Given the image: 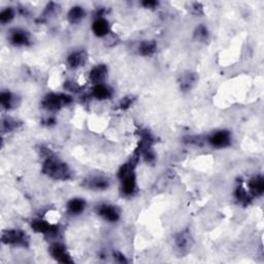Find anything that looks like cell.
I'll use <instances>...</instances> for the list:
<instances>
[{
  "label": "cell",
  "instance_id": "6da1fadb",
  "mask_svg": "<svg viewBox=\"0 0 264 264\" xmlns=\"http://www.w3.org/2000/svg\"><path fill=\"white\" fill-rule=\"evenodd\" d=\"M40 152L44 158L43 165H41L43 174L54 181H69L72 177V172L69 165L44 147H40Z\"/></svg>",
  "mask_w": 264,
  "mask_h": 264
},
{
  "label": "cell",
  "instance_id": "7a4b0ae2",
  "mask_svg": "<svg viewBox=\"0 0 264 264\" xmlns=\"http://www.w3.org/2000/svg\"><path fill=\"white\" fill-rule=\"evenodd\" d=\"M139 158L133 157L124 163L118 172V177L120 179V191L125 197H133L137 192V182L135 175V166L139 162Z\"/></svg>",
  "mask_w": 264,
  "mask_h": 264
},
{
  "label": "cell",
  "instance_id": "3957f363",
  "mask_svg": "<svg viewBox=\"0 0 264 264\" xmlns=\"http://www.w3.org/2000/svg\"><path fill=\"white\" fill-rule=\"evenodd\" d=\"M72 102L71 96L65 93H49L41 101V107L48 112H57Z\"/></svg>",
  "mask_w": 264,
  "mask_h": 264
},
{
  "label": "cell",
  "instance_id": "277c9868",
  "mask_svg": "<svg viewBox=\"0 0 264 264\" xmlns=\"http://www.w3.org/2000/svg\"><path fill=\"white\" fill-rule=\"evenodd\" d=\"M1 241L4 245L26 248L29 246V236L21 229H7L2 232Z\"/></svg>",
  "mask_w": 264,
  "mask_h": 264
},
{
  "label": "cell",
  "instance_id": "5b68a950",
  "mask_svg": "<svg viewBox=\"0 0 264 264\" xmlns=\"http://www.w3.org/2000/svg\"><path fill=\"white\" fill-rule=\"evenodd\" d=\"M30 227L36 234L44 235L47 236H56L58 235L60 228L58 225L52 224L49 221L45 220L44 218H35L30 223Z\"/></svg>",
  "mask_w": 264,
  "mask_h": 264
},
{
  "label": "cell",
  "instance_id": "8992f818",
  "mask_svg": "<svg viewBox=\"0 0 264 264\" xmlns=\"http://www.w3.org/2000/svg\"><path fill=\"white\" fill-rule=\"evenodd\" d=\"M95 213L103 220L110 222V223H116V222L120 220L121 217L120 209L116 205L110 204L98 205L96 208H95Z\"/></svg>",
  "mask_w": 264,
  "mask_h": 264
},
{
  "label": "cell",
  "instance_id": "52a82bcc",
  "mask_svg": "<svg viewBox=\"0 0 264 264\" xmlns=\"http://www.w3.org/2000/svg\"><path fill=\"white\" fill-rule=\"evenodd\" d=\"M82 186L92 191H105L111 187V181L107 176H92L84 179Z\"/></svg>",
  "mask_w": 264,
  "mask_h": 264
},
{
  "label": "cell",
  "instance_id": "ba28073f",
  "mask_svg": "<svg viewBox=\"0 0 264 264\" xmlns=\"http://www.w3.org/2000/svg\"><path fill=\"white\" fill-rule=\"evenodd\" d=\"M49 253H50L51 257L54 260H56L57 262L64 263V264L73 263V259L71 258L66 247L59 241L53 242V244L49 248Z\"/></svg>",
  "mask_w": 264,
  "mask_h": 264
},
{
  "label": "cell",
  "instance_id": "9c48e42d",
  "mask_svg": "<svg viewBox=\"0 0 264 264\" xmlns=\"http://www.w3.org/2000/svg\"><path fill=\"white\" fill-rule=\"evenodd\" d=\"M231 133L227 130H218L207 137V143L216 149H224L231 145Z\"/></svg>",
  "mask_w": 264,
  "mask_h": 264
},
{
  "label": "cell",
  "instance_id": "30bf717a",
  "mask_svg": "<svg viewBox=\"0 0 264 264\" xmlns=\"http://www.w3.org/2000/svg\"><path fill=\"white\" fill-rule=\"evenodd\" d=\"M8 40L15 47H28L31 45V35L24 29L14 28L9 31Z\"/></svg>",
  "mask_w": 264,
  "mask_h": 264
},
{
  "label": "cell",
  "instance_id": "8fae6325",
  "mask_svg": "<svg viewBox=\"0 0 264 264\" xmlns=\"http://www.w3.org/2000/svg\"><path fill=\"white\" fill-rule=\"evenodd\" d=\"M192 246H193V237L188 230L178 232V234L175 236V247L181 254L188 253L190 249L192 248Z\"/></svg>",
  "mask_w": 264,
  "mask_h": 264
},
{
  "label": "cell",
  "instance_id": "7c38bea8",
  "mask_svg": "<svg viewBox=\"0 0 264 264\" xmlns=\"http://www.w3.org/2000/svg\"><path fill=\"white\" fill-rule=\"evenodd\" d=\"M88 54L85 50H77L71 52L66 58V64L70 69H79L86 64Z\"/></svg>",
  "mask_w": 264,
  "mask_h": 264
},
{
  "label": "cell",
  "instance_id": "4fadbf2b",
  "mask_svg": "<svg viewBox=\"0 0 264 264\" xmlns=\"http://www.w3.org/2000/svg\"><path fill=\"white\" fill-rule=\"evenodd\" d=\"M109 75V68L105 64H97L91 68L88 75L89 81L93 85H98V84H103L107 80Z\"/></svg>",
  "mask_w": 264,
  "mask_h": 264
},
{
  "label": "cell",
  "instance_id": "5bb4252c",
  "mask_svg": "<svg viewBox=\"0 0 264 264\" xmlns=\"http://www.w3.org/2000/svg\"><path fill=\"white\" fill-rule=\"evenodd\" d=\"M92 31L97 37H105L111 32L110 22L103 17H96L92 24Z\"/></svg>",
  "mask_w": 264,
  "mask_h": 264
},
{
  "label": "cell",
  "instance_id": "9a60e30c",
  "mask_svg": "<svg viewBox=\"0 0 264 264\" xmlns=\"http://www.w3.org/2000/svg\"><path fill=\"white\" fill-rule=\"evenodd\" d=\"M247 189L249 190V192L254 198L261 196L264 192V178H263V176L260 175L252 176L247 183Z\"/></svg>",
  "mask_w": 264,
  "mask_h": 264
},
{
  "label": "cell",
  "instance_id": "2e32d148",
  "mask_svg": "<svg viewBox=\"0 0 264 264\" xmlns=\"http://www.w3.org/2000/svg\"><path fill=\"white\" fill-rule=\"evenodd\" d=\"M87 207V203L85 199H83L81 197H73L71 198L66 205V209L67 213L70 216H79L85 212V209Z\"/></svg>",
  "mask_w": 264,
  "mask_h": 264
},
{
  "label": "cell",
  "instance_id": "e0dca14e",
  "mask_svg": "<svg viewBox=\"0 0 264 264\" xmlns=\"http://www.w3.org/2000/svg\"><path fill=\"white\" fill-rule=\"evenodd\" d=\"M197 75L192 71H186L181 73L178 78V86L183 92H188L191 90L197 82Z\"/></svg>",
  "mask_w": 264,
  "mask_h": 264
},
{
  "label": "cell",
  "instance_id": "ac0fdd59",
  "mask_svg": "<svg viewBox=\"0 0 264 264\" xmlns=\"http://www.w3.org/2000/svg\"><path fill=\"white\" fill-rule=\"evenodd\" d=\"M91 96L97 100H109L113 96V89L105 85V84H98V85H94L91 91Z\"/></svg>",
  "mask_w": 264,
  "mask_h": 264
},
{
  "label": "cell",
  "instance_id": "d6986e66",
  "mask_svg": "<svg viewBox=\"0 0 264 264\" xmlns=\"http://www.w3.org/2000/svg\"><path fill=\"white\" fill-rule=\"evenodd\" d=\"M235 197L237 200V203L244 206L249 205L252 203L253 198H254L249 192V190L247 189V187L242 184H239L236 187L235 191Z\"/></svg>",
  "mask_w": 264,
  "mask_h": 264
},
{
  "label": "cell",
  "instance_id": "ffe728a7",
  "mask_svg": "<svg viewBox=\"0 0 264 264\" xmlns=\"http://www.w3.org/2000/svg\"><path fill=\"white\" fill-rule=\"evenodd\" d=\"M86 17V10L81 5L70 7L67 13V20L70 24H79Z\"/></svg>",
  "mask_w": 264,
  "mask_h": 264
},
{
  "label": "cell",
  "instance_id": "44dd1931",
  "mask_svg": "<svg viewBox=\"0 0 264 264\" xmlns=\"http://www.w3.org/2000/svg\"><path fill=\"white\" fill-rule=\"evenodd\" d=\"M157 51V44L155 40H143L137 47V52L139 54L144 57H150L154 55Z\"/></svg>",
  "mask_w": 264,
  "mask_h": 264
},
{
  "label": "cell",
  "instance_id": "7402d4cb",
  "mask_svg": "<svg viewBox=\"0 0 264 264\" xmlns=\"http://www.w3.org/2000/svg\"><path fill=\"white\" fill-rule=\"evenodd\" d=\"M16 102L17 100L15 95L9 91H2L1 94H0V104H1V107L4 110H12L16 105Z\"/></svg>",
  "mask_w": 264,
  "mask_h": 264
},
{
  "label": "cell",
  "instance_id": "603a6c76",
  "mask_svg": "<svg viewBox=\"0 0 264 264\" xmlns=\"http://www.w3.org/2000/svg\"><path fill=\"white\" fill-rule=\"evenodd\" d=\"M21 124L13 119V118H9V117H6V118H3L2 119V123H1V129H2V132L5 133V132H12L16 129L19 128V126Z\"/></svg>",
  "mask_w": 264,
  "mask_h": 264
},
{
  "label": "cell",
  "instance_id": "cb8c5ba5",
  "mask_svg": "<svg viewBox=\"0 0 264 264\" xmlns=\"http://www.w3.org/2000/svg\"><path fill=\"white\" fill-rule=\"evenodd\" d=\"M15 10L13 9V7H6L4 9L1 10V13H0V23L5 25L12 22V21L15 19Z\"/></svg>",
  "mask_w": 264,
  "mask_h": 264
},
{
  "label": "cell",
  "instance_id": "d4e9b609",
  "mask_svg": "<svg viewBox=\"0 0 264 264\" xmlns=\"http://www.w3.org/2000/svg\"><path fill=\"white\" fill-rule=\"evenodd\" d=\"M209 36V32L208 29L205 26V25H199L196 27L195 31H194V37L196 40L198 41H206L208 39Z\"/></svg>",
  "mask_w": 264,
  "mask_h": 264
},
{
  "label": "cell",
  "instance_id": "484cf974",
  "mask_svg": "<svg viewBox=\"0 0 264 264\" xmlns=\"http://www.w3.org/2000/svg\"><path fill=\"white\" fill-rule=\"evenodd\" d=\"M134 100L135 99H134L133 96H125V97H123L119 102V109L123 110V111L128 110L131 107V105L133 104Z\"/></svg>",
  "mask_w": 264,
  "mask_h": 264
},
{
  "label": "cell",
  "instance_id": "4316f807",
  "mask_svg": "<svg viewBox=\"0 0 264 264\" xmlns=\"http://www.w3.org/2000/svg\"><path fill=\"white\" fill-rule=\"evenodd\" d=\"M191 12L196 15V16H199V15H203L204 14V6L202 3H198V2H195L193 3L192 7H191Z\"/></svg>",
  "mask_w": 264,
  "mask_h": 264
},
{
  "label": "cell",
  "instance_id": "83f0119b",
  "mask_svg": "<svg viewBox=\"0 0 264 264\" xmlns=\"http://www.w3.org/2000/svg\"><path fill=\"white\" fill-rule=\"evenodd\" d=\"M142 5H143L145 8L153 9V8H156L158 5H159V2H158V1H154V0H146V1H143V2H142Z\"/></svg>",
  "mask_w": 264,
  "mask_h": 264
},
{
  "label": "cell",
  "instance_id": "f1b7e54d",
  "mask_svg": "<svg viewBox=\"0 0 264 264\" xmlns=\"http://www.w3.org/2000/svg\"><path fill=\"white\" fill-rule=\"evenodd\" d=\"M114 258H115L116 261L120 262V263H126V262H127V260H126L125 256L123 254H121V253H119V252L114 253Z\"/></svg>",
  "mask_w": 264,
  "mask_h": 264
},
{
  "label": "cell",
  "instance_id": "f546056e",
  "mask_svg": "<svg viewBox=\"0 0 264 264\" xmlns=\"http://www.w3.org/2000/svg\"><path fill=\"white\" fill-rule=\"evenodd\" d=\"M43 124L46 126H53L56 124V119L54 117H48L43 121Z\"/></svg>",
  "mask_w": 264,
  "mask_h": 264
}]
</instances>
